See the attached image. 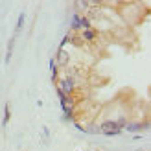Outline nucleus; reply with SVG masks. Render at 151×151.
<instances>
[{"label": "nucleus", "mask_w": 151, "mask_h": 151, "mask_svg": "<svg viewBox=\"0 0 151 151\" xmlns=\"http://www.w3.org/2000/svg\"><path fill=\"white\" fill-rule=\"evenodd\" d=\"M15 41H17V37H11L9 39V42H7V50H6V55H4V63L6 65H9V61H11V55H13V48H15Z\"/></svg>", "instance_id": "obj_5"}, {"label": "nucleus", "mask_w": 151, "mask_h": 151, "mask_svg": "<svg viewBox=\"0 0 151 151\" xmlns=\"http://www.w3.org/2000/svg\"><path fill=\"white\" fill-rule=\"evenodd\" d=\"M70 32H72V33L79 32V13H74V15H72V22H70Z\"/></svg>", "instance_id": "obj_9"}, {"label": "nucleus", "mask_w": 151, "mask_h": 151, "mask_svg": "<svg viewBox=\"0 0 151 151\" xmlns=\"http://www.w3.org/2000/svg\"><path fill=\"white\" fill-rule=\"evenodd\" d=\"M55 65L57 66H65V65H68V61H70V55L65 52V48H59L57 50V55H55Z\"/></svg>", "instance_id": "obj_3"}, {"label": "nucleus", "mask_w": 151, "mask_h": 151, "mask_svg": "<svg viewBox=\"0 0 151 151\" xmlns=\"http://www.w3.org/2000/svg\"><path fill=\"white\" fill-rule=\"evenodd\" d=\"M90 28H92L90 19L87 17V15H79V32H83V29H90Z\"/></svg>", "instance_id": "obj_6"}, {"label": "nucleus", "mask_w": 151, "mask_h": 151, "mask_svg": "<svg viewBox=\"0 0 151 151\" xmlns=\"http://www.w3.org/2000/svg\"><path fill=\"white\" fill-rule=\"evenodd\" d=\"M9 118H11V111H9V105H4V118H2V125L6 127L7 125V122H9Z\"/></svg>", "instance_id": "obj_11"}, {"label": "nucleus", "mask_w": 151, "mask_h": 151, "mask_svg": "<svg viewBox=\"0 0 151 151\" xmlns=\"http://www.w3.org/2000/svg\"><path fill=\"white\" fill-rule=\"evenodd\" d=\"M100 133L107 134V137H118V134L122 133V129L118 127V124L114 120H105V122H101V125H100Z\"/></svg>", "instance_id": "obj_2"}, {"label": "nucleus", "mask_w": 151, "mask_h": 151, "mask_svg": "<svg viewBox=\"0 0 151 151\" xmlns=\"http://www.w3.org/2000/svg\"><path fill=\"white\" fill-rule=\"evenodd\" d=\"M149 127V122H144V124H127L124 129L127 131H142V129H147Z\"/></svg>", "instance_id": "obj_7"}, {"label": "nucleus", "mask_w": 151, "mask_h": 151, "mask_svg": "<svg viewBox=\"0 0 151 151\" xmlns=\"http://www.w3.org/2000/svg\"><path fill=\"white\" fill-rule=\"evenodd\" d=\"M76 6L81 7V9H88V7H90V2H78Z\"/></svg>", "instance_id": "obj_13"}, {"label": "nucleus", "mask_w": 151, "mask_h": 151, "mask_svg": "<svg viewBox=\"0 0 151 151\" xmlns=\"http://www.w3.org/2000/svg\"><path fill=\"white\" fill-rule=\"evenodd\" d=\"M57 90L63 92L65 96H74L76 92V79L72 76H65V78L57 79Z\"/></svg>", "instance_id": "obj_1"}, {"label": "nucleus", "mask_w": 151, "mask_h": 151, "mask_svg": "<svg viewBox=\"0 0 151 151\" xmlns=\"http://www.w3.org/2000/svg\"><path fill=\"white\" fill-rule=\"evenodd\" d=\"M24 20H26V15H24V13H20V15H19V19H17V26H15V37H17V35L22 32V26H24Z\"/></svg>", "instance_id": "obj_10"}, {"label": "nucleus", "mask_w": 151, "mask_h": 151, "mask_svg": "<svg viewBox=\"0 0 151 151\" xmlns=\"http://www.w3.org/2000/svg\"><path fill=\"white\" fill-rule=\"evenodd\" d=\"M114 122L118 124V127H120V129H122V131H124V127H125L127 124H129V122H127V118H125V116H120L118 120H114Z\"/></svg>", "instance_id": "obj_12"}, {"label": "nucleus", "mask_w": 151, "mask_h": 151, "mask_svg": "<svg viewBox=\"0 0 151 151\" xmlns=\"http://www.w3.org/2000/svg\"><path fill=\"white\" fill-rule=\"evenodd\" d=\"M96 39H98V29L90 28V29H83V32H81V41H85V42H94Z\"/></svg>", "instance_id": "obj_4"}, {"label": "nucleus", "mask_w": 151, "mask_h": 151, "mask_svg": "<svg viewBox=\"0 0 151 151\" xmlns=\"http://www.w3.org/2000/svg\"><path fill=\"white\" fill-rule=\"evenodd\" d=\"M50 70H52V81L57 83V79H59V66L55 65L54 59H50Z\"/></svg>", "instance_id": "obj_8"}]
</instances>
